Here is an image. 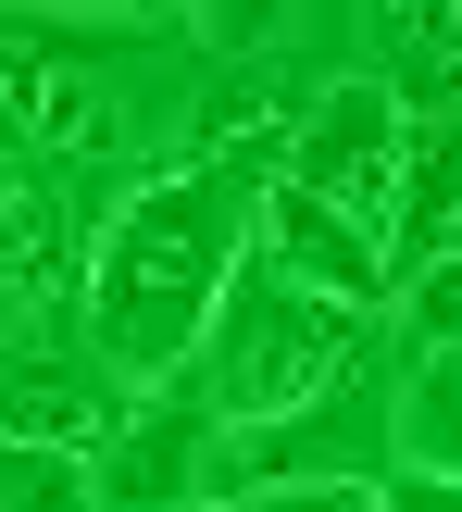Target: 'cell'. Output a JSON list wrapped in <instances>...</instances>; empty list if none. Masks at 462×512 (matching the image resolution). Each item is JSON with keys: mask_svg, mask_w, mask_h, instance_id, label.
<instances>
[{"mask_svg": "<svg viewBox=\"0 0 462 512\" xmlns=\"http://www.w3.org/2000/svg\"><path fill=\"white\" fill-rule=\"evenodd\" d=\"M250 213H263V188H238V175H213V163L138 175V188L113 200L100 263H88V350H100V375L175 388V375L200 363V338H213L225 288H238V263H250Z\"/></svg>", "mask_w": 462, "mask_h": 512, "instance_id": "obj_1", "label": "cell"}, {"mask_svg": "<svg viewBox=\"0 0 462 512\" xmlns=\"http://www.w3.org/2000/svg\"><path fill=\"white\" fill-rule=\"evenodd\" d=\"M350 363H363V313H350V300H313L275 263H238V288H225L188 388L213 400L225 425H288L300 400H325Z\"/></svg>", "mask_w": 462, "mask_h": 512, "instance_id": "obj_2", "label": "cell"}, {"mask_svg": "<svg viewBox=\"0 0 462 512\" xmlns=\"http://www.w3.org/2000/svg\"><path fill=\"white\" fill-rule=\"evenodd\" d=\"M388 438H400V363L363 338V363H350L325 400H300V413L263 425V438H225L213 500H250V488H375Z\"/></svg>", "mask_w": 462, "mask_h": 512, "instance_id": "obj_3", "label": "cell"}, {"mask_svg": "<svg viewBox=\"0 0 462 512\" xmlns=\"http://www.w3.org/2000/svg\"><path fill=\"white\" fill-rule=\"evenodd\" d=\"M213 475H225V413L175 375V388L125 400L113 450L88 463V500L100 512H213Z\"/></svg>", "mask_w": 462, "mask_h": 512, "instance_id": "obj_4", "label": "cell"}, {"mask_svg": "<svg viewBox=\"0 0 462 512\" xmlns=\"http://www.w3.org/2000/svg\"><path fill=\"white\" fill-rule=\"evenodd\" d=\"M400 88H375V75H350V88H325L313 113H300L288 138V188H313L325 213L375 225V250H388V200H400Z\"/></svg>", "mask_w": 462, "mask_h": 512, "instance_id": "obj_5", "label": "cell"}, {"mask_svg": "<svg viewBox=\"0 0 462 512\" xmlns=\"http://www.w3.org/2000/svg\"><path fill=\"white\" fill-rule=\"evenodd\" d=\"M250 225H263V238H250V263H275L288 288H313V300H350V313H363V300H388V250H375V225L325 213L313 188H288V175H275Z\"/></svg>", "mask_w": 462, "mask_h": 512, "instance_id": "obj_6", "label": "cell"}, {"mask_svg": "<svg viewBox=\"0 0 462 512\" xmlns=\"http://www.w3.org/2000/svg\"><path fill=\"white\" fill-rule=\"evenodd\" d=\"M462 250V125H413L400 138V200H388V288L438 275Z\"/></svg>", "mask_w": 462, "mask_h": 512, "instance_id": "obj_7", "label": "cell"}, {"mask_svg": "<svg viewBox=\"0 0 462 512\" xmlns=\"http://www.w3.org/2000/svg\"><path fill=\"white\" fill-rule=\"evenodd\" d=\"M0 512H100V500H88V463H75V450L0 438Z\"/></svg>", "mask_w": 462, "mask_h": 512, "instance_id": "obj_8", "label": "cell"}, {"mask_svg": "<svg viewBox=\"0 0 462 512\" xmlns=\"http://www.w3.org/2000/svg\"><path fill=\"white\" fill-rule=\"evenodd\" d=\"M413 338H425V350H438V363H450V350H462V250H450V263H438V275H413Z\"/></svg>", "mask_w": 462, "mask_h": 512, "instance_id": "obj_9", "label": "cell"}, {"mask_svg": "<svg viewBox=\"0 0 462 512\" xmlns=\"http://www.w3.org/2000/svg\"><path fill=\"white\" fill-rule=\"evenodd\" d=\"M375 512H462V475H425V463H388V475H375Z\"/></svg>", "mask_w": 462, "mask_h": 512, "instance_id": "obj_10", "label": "cell"}, {"mask_svg": "<svg viewBox=\"0 0 462 512\" xmlns=\"http://www.w3.org/2000/svg\"><path fill=\"white\" fill-rule=\"evenodd\" d=\"M213 512H375V488H250V500H213Z\"/></svg>", "mask_w": 462, "mask_h": 512, "instance_id": "obj_11", "label": "cell"}]
</instances>
